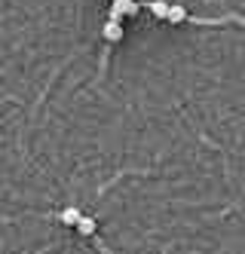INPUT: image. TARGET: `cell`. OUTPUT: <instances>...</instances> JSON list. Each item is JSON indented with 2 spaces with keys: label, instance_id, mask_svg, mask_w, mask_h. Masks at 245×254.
<instances>
[{
  "label": "cell",
  "instance_id": "6da1fadb",
  "mask_svg": "<svg viewBox=\"0 0 245 254\" xmlns=\"http://www.w3.org/2000/svg\"><path fill=\"white\" fill-rule=\"evenodd\" d=\"M138 12H141V3H138V0H114V3H110L107 19L123 22V15H138Z\"/></svg>",
  "mask_w": 245,
  "mask_h": 254
},
{
  "label": "cell",
  "instance_id": "7a4b0ae2",
  "mask_svg": "<svg viewBox=\"0 0 245 254\" xmlns=\"http://www.w3.org/2000/svg\"><path fill=\"white\" fill-rule=\"evenodd\" d=\"M101 34H104V40H107V43H120V40H123V25L114 22V19H107V25H104Z\"/></svg>",
  "mask_w": 245,
  "mask_h": 254
},
{
  "label": "cell",
  "instance_id": "3957f363",
  "mask_svg": "<svg viewBox=\"0 0 245 254\" xmlns=\"http://www.w3.org/2000/svg\"><path fill=\"white\" fill-rule=\"evenodd\" d=\"M74 227H77V233H83V236H95V230H98L95 217H86V214H80V221L74 224Z\"/></svg>",
  "mask_w": 245,
  "mask_h": 254
},
{
  "label": "cell",
  "instance_id": "277c9868",
  "mask_svg": "<svg viewBox=\"0 0 245 254\" xmlns=\"http://www.w3.org/2000/svg\"><path fill=\"white\" fill-rule=\"evenodd\" d=\"M80 214H83V211H80L77 205H68V208L59 214V221H62V224H68V227H74V224L80 221Z\"/></svg>",
  "mask_w": 245,
  "mask_h": 254
}]
</instances>
